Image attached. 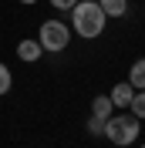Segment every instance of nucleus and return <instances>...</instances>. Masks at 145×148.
I'll return each mask as SVG.
<instances>
[{"label":"nucleus","mask_w":145,"mask_h":148,"mask_svg":"<svg viewBox=\"0 0 145 148\" xmlns=\"http://www.w3.org/2000/svg\"><path fill=\"white\" fill-rule=\"evenodd\" d=\"M20 3H37V0H20Z\"/></svg>","instance_id":"obj_13"},{"label":"nucleus","mask_w":145,"mask_h":148,"mask_svg":"<svg viewBox=\"0 0 145 148\" xmlns=\"http://www.w3.org/2000/svg\"><path fill=\"white\" fill-rule=\"evenodd\" d=\"M142 148H145V145H142Z\"/></svg>","instance_id":"obj_14"},{"label":"nucleus","mask_w":145,"mask_h":148,"mask_svg":"<svg viewBox=\"0 0 145 148\" xmlns=\"http://www.w3.org/2000/svg\"><path fill=\"white\" fill-rule=\"evenodd\" d=\"M128 84L135 88V91H145V57H138L132 71H128Z\"/></svg>","instance_id":"obj_7"},{"label":"nucleus","mask_w":145,"mask_h":148,"mask_svg":"<svg viewBox=\"0 0 145 148\" xmlns=\"http://www.w3.org/2000/svg\"><path fill=\"white\" fill-rule=\"evenodd\" d=\"M37 40H41L44 51L61 54V51H68V44H71V27H68L64 20H44L41 30H37Z\"/></svg>","instance_id":"obj_3"},{"label":"nucleus","mask_w":145,"mask_h":148,"mask_svg":"<svg viewBox=\"0 0 145 148\" xmlns=\"http://www.w3.org/2000/svg\"><path fill=\"white\" fill-rule=\"evenodd\" d=\"M108 98H111V104H115V111H122V108H128L132 104V98H135V88L128 81H118L115 88L108 91Z\"/></svg>","instance_id":"obj_4"},{"label":"nucleus","mask_w":145,"mask_h":148,"mask_svg":"<svg viewBox=\"0 0 145 148\" xmlns=\"http://www.w3.org/2000/svg\"><path fill=\"white\" fill-rule=\"evenodd\" d=\"M105 10H101L98 0H78L71 7V30L81 34L84 40H95V37L105 34Z\"/></svg>","instance_id":"obj_1"},{"label":"nucleus","mask_w":145,"mask_h":148,"mask_svg":"<svg viewBox=\"0 0 145 148\" xmlns=\"http://www.w3.org/2000/svg\"><path fill=\"white\" fill-rule=\"evenodd\" d=\"M91 114H98V118H111L115 114V104H111L108 94H98V98H91Z\"/></svg>","instance_id":"obj_6"},{"label":"nucleus","mask_w":145,"mask_h":148,"mask_svg":"<svg viewBox=\"0 0 145 148\" xmlns=\"http://www.w3.org/2000/svg\"><path fill=\"white\" fill-rule=\"evenodd\" d=\"M10 88H14V74H10V67L0 61V94H7Z\"/></svg>","instance_id":"obj_10"},{"label":"nucleus","mask_w":145,"mask_h":148,"mask_svg":"<svg viewBox=\"0 0 145 148\" xmlns=\"http://www.w3.org/2000/svg\"><path fill=\"white\" fill-rule=\"evenodd\" d=\"M128 111L135 114L138 121L145 118V91H135V98H132V104H128Z\"/></svg>","instance_id":"obj_9"},{"label":"nucleus","mask_w":145,"mask_h":148,"mask_svg":"<svg viewBox=\"0 0 145 148\" xmlns=\"http://www.w3.org/2000/svg\"><path fill=\"white\" fill-rule=\"evenodd\" d=\"M105 17H125L128 14V0H98Z\"/></svg>","instance_id":"obj_8"},{"label":"nucleus","mask_w":145,"mask_h":148,"mask_svg":"<svg viewBox=\"0 0 145 148\" xmlns=\"http://www.w3.org/2000/svg\"><path fill=\"white\" fill-rule=\"evenodd\" d=\"M41 54H44L41 40H20V44H17V57H20V61H27V64L41 61Z\"/></svg>","instance_id":"obj_5"},{"label":"nucleus","mask_w":145,"mask_h":148,"mask_svg":"<svg viewBox=\"0 0 145 148\" xmlns=\"http://www.w3.org/2000/svg\"><path fill=\"white\" fill-rule=\"evenodd\" d=\"M74 3H78V0H51V7H54V10H68V14H71Z\"/></svg>","instance_id":"obj_12"},{"label":"nucleus","mask_w":145,"mask_h":148,"mask_svg":"<svg viewBox=\"0 0 145 148\" xmlns=\"http://www.w3.org/2000/svg\"><path fill=\"white\" fill-rule=\"evenodd\" d=\"M105 121H108V118L91 114V118H88V131H91V135H105Z\"/></svg>","instance_id":"obj_11"},{"label":"nucleus","mask_w":145,"mask_h":148,"mask_svg":"<svg viewBox=\"0 0 145 148\" xmlns=\"http://www.w3.org/2000/svg\"><path fill=\"white\" fill-rule=\"evenodd\" d=\"M138 128H142V121L128 111V114H122V111H115L108 121H105V138L111 141V145L125 148L132 145V141H138Z\"/></svg>","instance_id":"obj_2"}]
</instances>
